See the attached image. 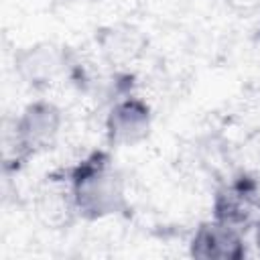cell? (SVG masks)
Segmentation results:
<instances>
[{"label": "cell", "instance_id": "cell-8", "mask_svg": "<svg viewBox=\"0 0 260 260\" xmlns=\"http://www.w3.org/2000/svg\"><path fill=\"white\" fill-rule=\"evenodd\" d=\"M254 244H256V248H258V252H260V217H258L256 223H254Z\"/></svg>", "mask_w": 260, "mask_h": 260}, {"label": "cell", "instance_id": "cell-7", "mask_svg": "<svg viewBox=\"0 0 260 260\" xmlns=\"http://www.w3.org/2000/svg\"><path fill=\"white\" fill-rule=\"evenodd\" d=\"M225 2H230L238 10H250V8H254L258 4V0H225Z\"/></svg>", "mask_w": 260, "mask_h": 260}, {"label": "cell", "instance_id": "cell-1", "mask_svg": "<svg viewBox=\"0 0 260 260\" xmlns=\"http://www.w3.org/2000/svg\"><path fill=\"white\" fill-rule=\"evenodd\" d=\"M77 213L85 219H102L126 209L124 183L104 152H93L79 162L69 179Z\"/></svg>", "mask_w": 260, "mask_h": 260}, {"label": "cell", "instance_id": "cell-4", "mask_svg": "<svg viewBox=\"0 0 260 260\" xmlns=\"http://www.w3.org/2000/svg\"><path fill=\"white\" fill-rule=\"evenodd\" d=\"M150 108L138 98H126L118 102L106 120V132L112 144L134 146L142 142L150 132Z\"/></svg>", "mask_w": 260, "mask_h": 260}, {"label": "cell", "instance_id": "cell-5", "mask_svg": "<svg viewBox=\"0 0 260 260\" xmlns=\"http://www.w3.org/2000/svg\"><path fill=\"white\" fill-rule=\"evenodd\" d=\"M258 207L260 199L256 197L254 185L242 179L217 191L213 201V217L238 230H244V225L252 223Z\"/></svg>", "mask_w": 260, "mask_h": 260}, {"label": "cell", "instance_id": "cell-2", "mask_svg": "<svg viewBox=\"0 0 260 260\" xmlns=\"http://www.w3.org/2000/svg\"><path fill=\"white\" fill-rule=\"evenodd\" d=\"M61 128V112L51 102L28 104L14 120L12 136H6V148H14V158L22 160L28 154L49 148Z\"/></svg>", "mask_w": 260, "mask_h": 260}, {"label": "cell", "instance_id": "cell-6", "mask_svg": "<svg viewBox=\"0 0 260 260\" xmlns=\"http://www.w3.org/2000/svg\"><path fill=\"white\" fill-rule=\"evenodd\" d=\"M73 211H77L73 195H71V187L63 189V187H47L39 193L37 199V213L39 217L45 221V225L49 228H63L69 225Z\"/></svg>", "mask_w": 260, "mask_h": 260}, {"label": "cell", "instance_id": "cell-3", "mask_svg": "<svg viewBox=\"0 0 260 260\" xmlns=\"http://www.w3.org/2000/svg\"><path fill=\"white\" fill-rule=\"evenodd\" d=\"M191 256L201 260H242L246 256L242 230L215 217L201 223L191 240Z\"/></svg>", "mask_w": 260, "mask_h": 260}]
</instances>
